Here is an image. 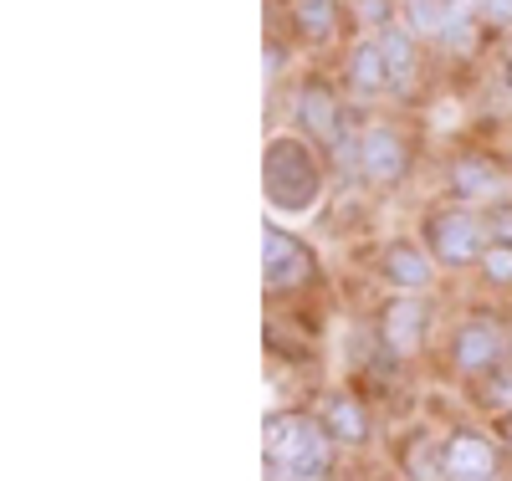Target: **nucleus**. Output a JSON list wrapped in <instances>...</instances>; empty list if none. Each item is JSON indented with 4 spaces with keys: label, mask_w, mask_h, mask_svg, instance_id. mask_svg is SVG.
Instances as JSON below:
<instances>
[{
    "label": "nucleus",
    "mask_w": 512,
    "mask_h": 481,
    "mask_svg": "<svg viewBox=\"0 0 512 481\" xmlns=\"http://www.w3.org/2000/svg\"><path fill=\"white\" fill-rule=\"evenodd\" d=\"M333 435L303 415H267V466L287 481H323L333 456H328Z\"/></svg>",
    "instance_id": "nucleus-1"
},
{
    "label": "nucleus",
    "mask_w": 512,
    "mask_h": 481,
    "mask_svg": "<svg viewBox=\"0 0 512 481\" xmlns=\"http://www.w3.org/2000/svg\"><path fill=\"white\" fill-rule=\"evenodd\" d=\"M267 200L277 210H308L318 200V164L308 159V149L297 139H277L267 144Z\"/></svg>",
    "instance_id": "nucleus-2"
},
{
    "label": "nucleus",
    "mask_w": 512,
    "mask_h": 481,
    "mask_svg": "<svg viewBox=\"0 0 512 481\" xmlns=\"http://www.w3.org/2000/svg\"><path fill=\"white\" fill-rule=\"evenodd\" d=\"M425 236H431V251L451 261V267H466V261L482 256V226L466 210H436L425 221Z\"/></svg>",
    "instance_id": "nucleus-3"
},
{
    "label": "nucleus",
    "mask_w": 512,
    "mask_h": 481,
    "mask_svg": "<svg viewBox=\"0 0 512 481\" xmlns=\"http://www.w3.org/2000/svg\"><path fill=\"white\" fill-rule=\"evenodd\" d=\"M262 272H267L272 287H297V282L313 277V256H308V246H297L287 231L267 226V236H262Z\"/></svg>",
    "instance_id": "nucleus-4"
},
{
    "label": "nucleus",
    "mask_w": 512,
    "mask_h": 481,
    "mask_svg": "<svg viewBox=\"0 0 512 481\" xmlns=\"http://www.w3.org/2000/svg\"><path fill=\"white\" fill-rule=\"evenodd\" d=\"M497 476V451L477 430H461L446 441V481H492Z\"/></svg>",
    "instance_id": "nucleus-5"
},
{
    "label": "nucleus",
    "mask_w": 512,
    "mask_h": 481,
    "mask_svg": "<svg viewBox=\"0 0 512 481\" xmlns=\"http://www.w3.org/2000/svg\"><path fill=\"white\" fill-rule=\"evenodd\" d=\"M359 169L369 174L374 185H390L405 174V144L390 134V128H374V134L359 139Z\"/></svg>",
    "instance_id": "nucleus-6"
},
{
    "label": "nucleus",
    "mask_w": 512,
    "mask_h": 481,
    "mask_svg": "<svg viewBox=\"0 0 512 481\" xmlns=\"http://www.w3.org/2000/svg\"><path fill=\"white\" fill-rule=\"evenodd\" d=\"M456 364L466 369V374H482V369H492L497 359H502V333H497V323H487V318H472L461 333H456Z\"/></svg>",
    "instance_id": "nucleus-7"
},
{
    "label": "nucleus",
    "mask_w": 512,
    "mask_h": 481,
    "mask_svg": "<svg viewBox=\"0 0 512 481\" xmlns=\"http://www.w3.org/2000/svg\"><path fill=\"white\" fill-rule=\"evenodd\" d=\"M297 118H303V128L308 134H318V139H333L338 134V103H333V93L328 87H303V98H297Z\"/></svg>",
    "instance_id": "nucleus-8"
},
{
    "label": "nucleus",
    "mask_w": 512,
    "mask_h": 481,
    "mask_svg": "<svg viewBox=\"0 0 512 481\" xmlns=\"http://www.w3.org/2000/svg\"><path fill=\"white\" fill-rule=\"evenodd\" d=\"M451 185H456V195H497L502 190V169L487 164L482 154H466V159L451 164Z\"/></svg>",
    "instance_id": "nucleus-9"
},
{
    "label": "nucleus",
    "mask_w": 512,
    "mask_h": 481,
    "mask_svg": "<svg viewBox=\"0 0 512 481\" xmlns=\"http://www.w3.org/2000/svg\"><path fill=\"white\" fill-rule=\"evenodd\" d=\"M384 277L395 287H425L431 282V261H425L415 246H390L384 251Z\"/></svg>",
    "instance_id": "nucleus-10"
},
{
    "label": "nucleus",
    "mask_w": 512,
    "mask_h": 481,
    "mask_svg": "<svg viewBox=\"0 0 512 481\" xmlns=\"http://www.w3.org/2000/svg\"><path fill=\"white\" fill-rule=\"evenodd\" d=\"M405 471L415 481H446V446H436L431 435H415L405 446Z\"/></svg>",
    "instance_id": "nucleus-11"
},
{
    "label": "nucleus",
    "mask_w": 512,
    "mask_h": 481,
    "mask_svg": "<svg viewBox=\"0 0 512 481\" xmlns=\"http://www.w3.org/2000/svg\"><path fill=\"white\" fill-rule=\"evenodd\" d=\"M349 82H354V93H379V87L390 82V67H384L379 41H369V47H359L349 57Z\"/></svg>",
    "instance_id": "nucleus-12"
},
{
    "label": "nucleus",
    "mask_w": 512,
    "mask_h": 481,
    "mask_svg": "<svg viewBox=\"0 0 512 481\" xmlns=\"http://www.w3.org/2000/svg\"><path fill=\"white\" fill-rule=\"evenodd\" d=\"M420 308H415V302H400V308H390V313H384V338H390V348H395V354H410V348H415V338H420Z\"/></svg>",
    "instance_id": "nucleus-13"
},
{
    "label": "nucleus",
    "mask_w": 512,
    "mask_h": 481,
    "mask_svg": "<svg viewBox=\"0 0 512 481\" xmlns=\"http://www.w3.org/2000/svg\"><path fill=\"white\" fill-rule=\"evenodd\" d=\"M328 435H333V441H364V435H369V420H364V410L354 405V400H344V395H338V400H328Z\"/></svg>",
    "instance_id": "nucleus-14"
},
{
    "label": "nucleus",
    "mask_w": 512,
    "mask_h": 481,
    "mask_svg": "<svg viewBox=\"0 0 512 481\" xmlns=\"http://www.w3.org/2000/svg\"><path fill=\"white\" fill-rule=\"evenodd\" d=\"M379 52H384V67H390L395 82L410 77V67H415V47H410V36H405V31H384V36H379Z\"/></svg>",
    "instance_id": "nucleus-15"
},
{
    "label": "nucleus",
    "mask_w": 512,
    "mask_h": 481,
    "mask_svg": "<svg viewBox=\"0 0 512 481\" xmlns=\"http://www.w3.org/2000/svg\"><path fill=\"white\" fill-rule=\"evenodd\" d=\"M297 26H303L308 36H333L338 0H297Z\"/></svg>",
    "instance_id": "nucleus-16"
},
{
    "label": "nucleus",
    "mask_w": 512,
    "mask_h": 481,
    "mask_svg": "<svg viewBox=\"0 0 512 481\" xmlns=\"http://www.w3.org/2000/svg\"><path fill=\"white\" fill-rule=\"evenodd\" d=\"M456 6L461 0H410V21H415V31H441Z\"/></svg>",
    "instance_id": "nucleus-17"
},
{
    "label": "nucleus",
    "mask_w": 512,
    "mask_h": 481,
    "mask_svg": "<svg viewBox=\"0 0 512 481\" xmlns=\"http://www.w3.org/2000/svg\"><path fill=\"white\" fill-rule=\"evenodd\" d=\"M482 267H487L492 282H512V246H492V251L482 256Z\"/></svg>",
    "instance_id": "nucleus-18"
},
{
    "label": "nucleus",
    "mask_w": 512,
    "mask_h": 481,
    "mask_svg": "<svg viewBox=\"0 0 512 481\" xmlns=\"http://www.w3.org/2000/svg\"><path fill=\"white\" fill-rule=\"evenodd\" d=\"M482 405H512V369H502V374H492V379H487Z\"/></svg>",
    "instance_id": "nucleus-19"
},
{
    "label": "nucleus",
    "mask_w": 512,
    "mask_h": 481,
    "mask_svg": "<svg viewBox=\"0 0 512 481\" xmlns=\"http://www.w3.org/2000/svg\"><path fill=\"white\" fill-rule=\"evenodd\" d=\"M487 226H492V241L497 246H512V205H497Z\"/></svg>",
    "instance_id": "nucleus-20"
},
{
    "label": "nucleus",
    "mask_w": 512,
    "mask_h": 481,
    "mask_svg": "<svg viewBox=\"0 0 512 481\" xmlns=\"http://www.w3.org/2000/svg\"><path fill=\"white\" fill-rule=\"evenodd\" d=\"M482 6H487V16H492V21H502V26L512 21V0H482Z\"/></svg>",
    "instance_id": "nucleus-21"
},
{
    "label": "nucleus",
    "mask_w": 512,
    "mask_h": 481,
    "mask_svg": "<svg viewBox=\"0 0 512 481\" xmlns=\"http://www.w3.org/2000/svg\"><path fill=\"white\" fill-rule=\"evenodd\" d=\"M364 11L369 16H384V0H364Z\"/></svg>",
    "instance_id": "nucleus-22"
},
{
    "label": "nucleus",
    "mask_w": 512,
    "mask_h": 481,
    "mask_svg": "<svg viewBox=\"0 0 512 481\" xmlns=\"http://www.w3.org/2000/svg\"><path fill=\"white\" fill-rule=\"evenodd\" d=\"M507 441H512V420H507Z\"/></svg>",
    "instance_id": "nucleus-23"
}]
</instances>
